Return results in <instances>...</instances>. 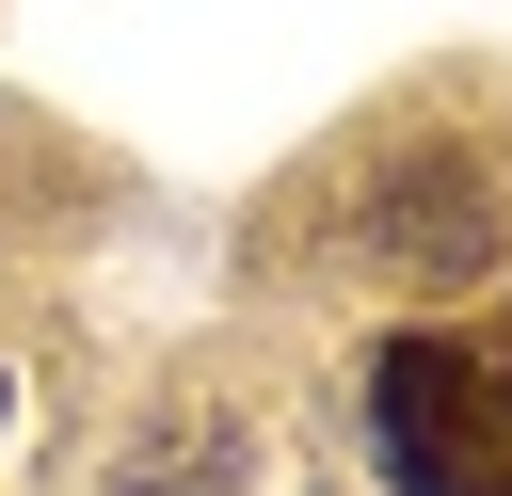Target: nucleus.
Returning <instances> with one entry per match:
<instances>
[{"label": "nucleus", "instance_id": "nucleus-1", "mask_svg": "<svg viewBox=\"0 0 512 496\" xmlns=\"http://www.w3.org/2000/svg\"><path fill=\"white\" fill-rule=\"evenodd\" d=\"M368 448L400 496H512V384L448 336H384L368 352Z\"/></svg>", "mask_w": 512, "mask_h": 496}, {"label": "nucleus", "instance_id": "nucleus-2", "mask_svg": "<svg viewBox=\"0 0 512 496\" xmlns=\"http://www.w3.org/2000/svg\"><path fill=\"white\" fill-rule=\"evenodd\" d=\"M112 496H256V448H240V416H208V400H176L128 464H112Z\"/></svg>", "mask_w": 512, "mask_h": 496}, {"label": "nucleus", "instance_id": "nucleus-3", "mask_svg": "<svg viewBox=\"0 0 512 496\" xmlns=\"http://www.w3.org/2000/svg\"><path fill=\"white\" fill-rule=\"evenodd\" d=\"M0 416H16V384H0Z\"/></svg>", "mask_w": 512, "mask_h": 496}]
</instances>
